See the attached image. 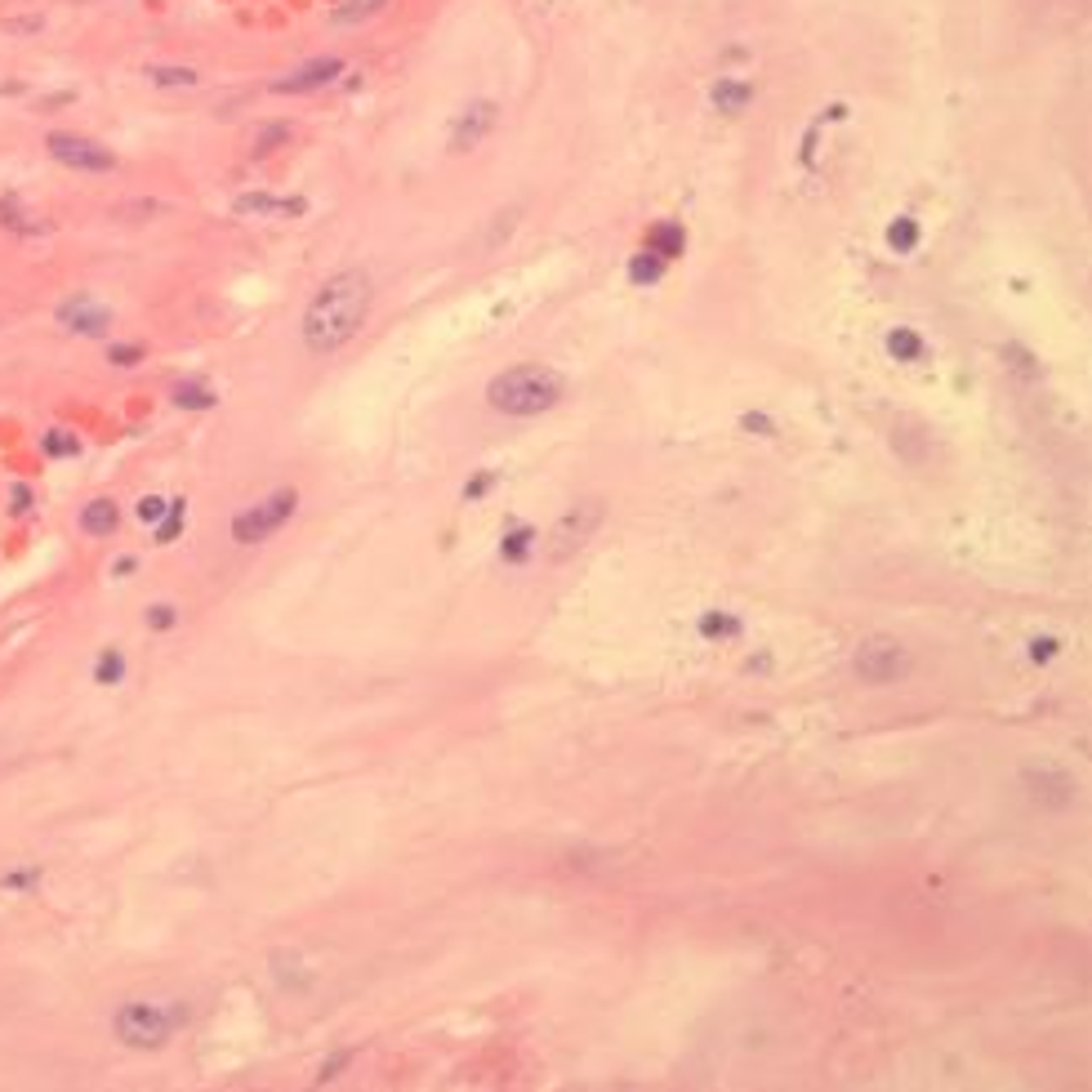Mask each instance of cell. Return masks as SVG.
Returning <instances> with one entry per match:
<instances>
[{"label":"cell","mask_w":1092,"mask_h":1092,"mask_svg":"<svg viewBox=\"0 0 1092 1092\" xmlns=\"http://www.w3.org/2000/svg\"><path fill=\"white\" fill-rule=\"evenodd\" d=\"M370 294H374L370 273H361V268L334 273L304 308V326H299L304 330V348L313 357H330L344 344H353L357 330L370 317Z\"/></svg>","instance_id":"1"},{"label":"cell","mask_w":1092,"mask_h":1092,"mask_svg":"<svg viewBox=\"0 0 1092 1092\" xmlns=\"http://www.w3.org/2000/svg\"><path fill=\"white\" fill-rule=\"evenodd\" d=\"M562 393H567V380H562L553 366H540V361L509 366L504 374H495V380L486 384V401H491V410H500V415H517V420L553 410L562 401Z\"/></svg>","instance_id":"2"},{"label":"cell","mask_w":1092,"mask_h":1092,"mask_svg":"<svg viewBox=\"0 0 1092 1092\" xmlns=\"http://www.w3.org/2000/svg\"><path fill=\"white\" fill-rule=\"evenodd\" d=\"M187 1016H192V1008H187L183 999H170V1003L130 999V1003H121V1008H117L111 1026H117V1039H121L125 1048L147 1052V1048H165V1043H170V1035L187 1026Z\"/></svg>","instance_id":"3"},{"label":"cell","mask_w":1092,"mask_h":1092,"mask_svg":"<svg viewBox=\"0 0 1092 1092\" xmlns=\"http://www.w3.org/2000/svg\"><path fill=\"white\" fill-rule=\"evenodd\" d=\"M852 669H856L860 683H870V687H892V683H900V677L914 669V656L900 647L896 637H870V643L856 647Z\"/></svg>","instance_id":"4"},{"label":"cell","mask_w":1092,"mask_h":1092,"mask_svg":"<svg viewBox=\"0 0 1092 1092\" xmlns=\"http://www.w3.org/2000/svg\"><path fill=\"white\" fill-rule=\"evenodd\" d=\"M294 504H299L294 491H273L263 504H254V509H246V513L233 517V540L237 544H263L273 531H281V526L294 517Z\"/></svg>","instance_id":"5"},{"label":"cell","mask_w":1092,"mask_h":1092,"mask_svg":"<svg viewBox=\"0 0 1092 1092\" xmlns=\"http://www.w3.org/2000/svg\"><path fill=\"white\" fill-rule=\"evenodd\" d=\"M45 147H50V157H54L58 165H67V170H81V174H107V170H117V157H111V147H103V143H94V138H85V134H63V130H54V134L45 138Z\"/></svg>","instance_id":"6"},{"label":"cell","mask_w":1092,"mask_h":1092,"mask_svg":"<svg viewBox=\"0 0 1092 1092\" xmlns=\"http://www.w3.org/2000/svg\"><path fill=\"white\" fill-rule=\"evenodd\" d=\"M597 526H602V504H597V500H584V504H576L571 513H562L557 526H553V536H549V557H553V562L571 557L576 549L589 544V536L597 531Z\"/></svg>","instance_id":"7"},{"label":"cell","mask_w":1092,"mask_h":1092,"mask_svg":"<svg viewBox=\"0 0 1092 1092\" xmlns=\"http://www.w3.org/2000/svg\"><path fill=\"white\" fill-rule=\"evenodd\" d=\"M54 317H58L63 330L85 334V339H98V334H107V326H111V308L98 304L94 294H71V299H63Z\"/></svg>","instance_id":"8"},{"label":"cell","mask_w":1092,"mask_h":1092,"mask_svg":"<svg viewBox=\"0 0 1092 1092\" xmlns=\"http://www.w3.org/2000/svg\"><path fill=\"white\" fill-rule=\"evenodd\" d=\"M495 121H500V107H495L491 98L468 103L460 117H455V125H450V152H468V147H477L486 134L495 130Z\"/></svg>","instance_id":"9"},{"label":"cell","mask_w":1092,"mask_h":1092,"mask_svg":"<svg viewBox=\"0 0 1092 1092\" xmlns=\"http://www.w3.org/2000/svg\"><path fill=\"white\" fill-rule=\"evenodd\" d=\"M1021 785H1026V794L1039 803V807H1070L1075 803V780L1062 772V767H1026L1021 772Z\"/></svg>","instance_id":"10"},{"label":"cell","mask_w":1092,"mask_h":1092,"mask_svg":"<svg viewBox=\"0 0 1092 1092\" xmlns=\"http://www.w3.org/2000/svg\"><path fill=\"white\" fill-rule=\"evenodd\" d=\"M334 77H344V58L326 54V58H313L304 67H294L290 77L273 81V94H313V90H326Z\"/></svg>","instance_id":"11"},{"label":"cell","mask_w":1092,"mask_h":1092,"mask_svg":"<svg viewBox=\"0 0 1092 1092\" xmlns=\"http://www.w3.org/2000/svg\"><path fill=\"white\" fill-rule=\"evenodd\" d=\"M709 98H713V107H718L723 117H740V111L754 103V85L736 81V77H718V85L709 90Z\"/></svg>","instance_id":"12"},{"label":"cell","mask_w":1092,"mask_h":1092,"mask_svg":"<svg viewBox=\"0 0 1092 1092\" xmlns=\"http://www.w3.org/2000/svg\"><path fill=\"white\" fill-rule=\"evenodd\" d=\"M117 526H121V509H117V500L98 495V500H90V504L81 509V531H85V536H111Z\"/></svg>","instance_id":"13"},{"label":"cell","mask_w":1092,"mask_h":1092,"mask_svg":"<svg viewBox=\"0 0 1092 1092\" xmlns=\"http://www.w3.org/2000/svg\"><path fill=\"white\" fill-rule=\"evenodd\" d=\"M647 250L651 254H660L664 263L669 259H677L687 250V233H683V223H656V228L647 233Z\"/></svg>","instance_id":"14"},{"label":"cell","mask_w":1092,"mask_h":1092,"mask_svg":"<svg viewBox=\"0 0 1092 1092\" xmlns=\"http://www.w3.org/2000/svg\"><path fill=\"white\" fill-rule=\"evenodd\" d=\"M531 553H536V531H531V526H509V531L500 536V557L513 562V567H517V562H526Z\"/></svg>","instance_id":"15"},{"label":"cell","mask_w":1092,"mask_h":1092,"mask_svg":"<svg viewBox=\"0 0 1092 1092\" xmlns=\"http://www.w3.org/2000/svg\"><path fill=\"white\" fill-rule=\"evenodd\" d=\"M887 353H892L896 361H923L927 344H923V334H914V330H906V326H896V330L887 334Z\"/></svg>","instance_id":"16"},{"label":"cell","mask_w":1092,"mask_h":1092,"mask_svg":"<svg viewBox=\"0 0 1092 1092\" xmlns=\"http://www.w3.org/2000/svg\"><path fill=\"white\" fill-rule=\"evenodd\" d=\"M0 228H10L18 237H36V233H50V223H27V214L18 210V197H0Z\"/></svg>","instance_id":"17"},{"label":"cell","mask_w":1092,"mask_h":1092,"mask_svg":"<svg viewBox=\"0 0 1092 1092\" xmlns=\"http://www.w3.org/2000/svg\"><path fill=\"white\" fill-rule=\"evenodd\" d=\"M384 5H388V0H344V5L330 10V23H334V27H353V23H361V18H374Z\"/></svg>","instance_id":"18"},{"label":"cell","mask_w":1092,"mask_h":1092,"mask_svg":"<svg viewBox=\"0 0 1092 1092\" xmlns=\"http://www.w3.org/2000/svg\"><path fill=\"white\" fill-rule=\"evenodd\" d=\"M660 277H664V259H660V254L643 250V254L629 259V281H633V286H656Z\"/></svg>","instance_id":"19"},{"label":"cell","mask_w":1092,"mask_h":1092,"mask_svg":"<svg viewBox=\"0 0 1092 1092\" xmlns=\"http://www.w3.org/2000/svg\"><path fill=\"white\" fill-rule=\"evenodd\" d=\"M121 677H125V651L107 647V651L94 660V683H98V687H117Z\"/></svg>","instance_id":"20"},{"label":"cell","mask_w":1092,"mask_h":1092,"mask_svg":"<svg viewBox=\"0 0 1092 1092\" xmlns=\"http://www.w3.org/2000/svg\"><path fill=\"white\" fill-rule=\"evenodd\" d=\"M152 85H161V90H187V85H197V71L192 67H147L143 71Z\"/></svg>","instance_id":"21"},{"label":"cell","mask_w":1092,"mask_h":1092,"mask_svg":"<svg viewBox=\"0 0 1092 1092\" xmlns=\"http://www.w3.org/2000/svg\"><path fill=\"white\" fill-rule=\"evenodd\" d=\"M41 450H45L50 460H67V455H81V442H77V433H67V428H50L41 437Z\"/></svg>","instance_id":"22"},{"label":"cell","mask_w":1092,"mask_h":1092,"mask_svg":"<svg viewBox=\"0 0 1092 1092\" xmlns=\"http://www.w3.org/2000/svg\"><path fill=\"white\" fill-rule=\"evenodd\" d=\"M219 397L206 384H174V406L179 410H210Z\"/></svg>","instance_id":"23"},{"label":"cell","mask_w":1092,"mask_h":1092,"mask_svg":"<svg viewBox=\"0 0 1092 1092\" xmlns=\"http://www.w3.org/2000/svg\"><path fill=\"white\" fill-rule=\"evenodd\" d=\"M887 246L896 250V254H910L914 246H919V223L910 219V214H900L892 228H887Z\"/></svg>","instance_id":"24"},{"label":"cell","mask_w":1092,"mask_h":1092,"mask_svg":"<svg viewBox=\"0 0 1092 1092\" xmlns=\"http://www.w3.org/2000/svg\"><path fill=\"white\" fill-rule=\"evenodd\" d=\"M281 143H290V125H286V121H273V125H259L250 152H254V157H268V152H277Z\"/></svg>","instance_id":"25"},{"label":"cell","mask_w":1092,"mask_h":1092,"mask_svg":"<svg viewBox=\"0 0 1092 1092\" xmlns=\"http://www.w3.org/2000/svg\"><path fill=\"white\" fill-rule=\"evenodd\" d=\"M740 633V620L731 611H704L700 616V637H736Z\"/></svg>","instance_id":"26"},{"label":"cell","mask_w":1092,"mask_h":1092,"mask_svg":"<svg viewBox=\"0 0 1092 1092\" xmlns=\"http://www.w3.org/2000/svg\"><path fill=\"white\" fill-rule=\"evenodd\" d=\"M183 522H187V504H183V500H170V513L157 522V544H170V540L183 531Z\"/></svg>","instance_id":"27"},{"label":"cell","mask_w":1092,"mask_h":1092,"mask_svg":"<svg viewBox=\"0 0 1092 1092\" xmlns=\"http://www.w3.org/2000/svg\"><path fill=\"white\" fill-rule=\"evenodd\" d=\"M147 629H157V633H170L174 624H179V607L174 602H157V607H147Z\"/></svg>","instance_id":"28"},{"label":"cell","mask_w":1092,"mask_h":1092,"mask_svg":"<svg viewBox=\"0 0 1092 1092\" xmlns=\"http://www.w3.org/2000/svg\"><path fill=\"white\" fill-rule=\"evenodd\" d=\"M147 353H143V344H107V361L111 366H121V370H130V366H138Z\"/></svg>","instance_id":"29"},{"label":"cell","mask_w":1092,"mask_h":1092,"mask_svg":"<svg viewBox=\"0 0 1092 1092\" xmlns=\"http://www.w3.org/2000/svg\"><path fill=\"white\" fill-rule=\"evenodd\" d=\"M1003 357H1008V366H1012L1016 374H1026V380H1035V374H1039L1035 357H1030V353H1026L1021 344H1008V348H1003Z\"/></svg>","instance_id":"30"},{"label":"cell","mask_w":1092,"mask_h":1092,"mask_svg":"<svg viewBox=\"0 0 1092 1092\" xmlns=\"http://www.w3.org/2000/svg\"><path fill=\"white\" fill-rule=\"evenodd\" d=\"M134 513H138V522H147V526H157V522H161V517L170 513V500H161V495H143Z\"/></svg>","instance_id":"31"},{"label":"cell","mask_w":1092,"mask_h":1092,"mask_svg":"<svg viewBox=\"0 0 1092 1092\" xmlns=\"http://www.w3.org/2000/svg\"><path fill=\"white\" fill-rule=\"evenodd\" d=\"M36 883H41V870H36V865H31V870H10L5 879H0V887H5V892H31Z\"/></svg>","instance_id":"32"},{"label":"cell","mask_w":1092,"mask_h":1092,"mask_svg":"<svg viewBox=\"0 0 1092 1092\" xmlns=\"http://www.w3.org/2000/svg\"><path fill=\"white\" fill-rule=\"evenodd\" d=\"M740 428H745V433H758V437H772V433H776V420L763 415V410H749V415H740Z\"/></svg>","instance_id":"33"},{"label":"cell","mask_w":1092,"mask_h":1092,"mask_svg":"<svg viewBox=\"0 0 1092 1092\" xmlns=\"http://www.w3.org/2000/svg\"><path fill=\"white\" fill-rule=\"evenodd\" d=\"M353 1062V1052H334V1057H326L321 1066H317V1083H330V1079H339V1070H344Z\"/></svg>","instance_id":"34"},{"label":"cell","mask_w":1092,"mask_h":1092,"mask_svg":"<svg viewBox=\"0 0 1092 1092\" xmlns=\"http://www.w3.org/2000/svg\"><path fill=\"white\" fill-rule=\"evenodd\" d=\"M1057 651H1062L1057 637H1035V643H1030V660H1035V664H1048Z\"/></svg>","instance_id":"35"},{"label":"cell","mask_w":1092,"mask_h":1092,"mask_svg":"<svg viewBox=\"0 0 1092 1092\" xmlns=\"http://www.w3.org/2000/svg\"><path fill=\"white\" fill-rule=\"evenodd\" d=\"M491 486H495V473H477L473 482H464V500H468V504H473V500H482L486 491H491Z\"/></svg>","instance_id":"36"},{"label":"cell","mask_w":1092,"mask_h":1092,"mask_svg":"<svg viewBox=\"0 0 1092 1092\" xmlns=\"http://www.w3.org/2000/svg\"><path fill=\"white\" fill-rule=\"evenodd\" d=\"M517 214H522V210H509V214H500V223H495V228H491V237H486V246H500V237H509V233H513V223H517Z\"/></svg>","instance_id":"37"},{"label":"cell","mask_w":1092,"mask_h":1092,"mask_svg":"<svg viewBox=\"0 0 1092 1092\" xmlns=\"http://www.w3.org/2000/svg\"><path fill=\"white\" fill-rule=\"evenodd\" d=\"M31 500H36V495H31V486H23V482H18V486H14V513L23 517V513L31 509Z\"/></svg>","instance_id":"38"},{"label":"cell","mask_w":1092,"mask_h":1092,"mask_svg":"<svg viewBox=\"0 0 1092 1092\" xmlns=\"http://www.w3.org/2000/svg\"><path fill=\"white\" fill-rule=\"evenodd\" d=\"M134 567H138V562H134V557H117V567H111V576H130Z\"/></svg>","instance_id":"39"}]
</instances>
